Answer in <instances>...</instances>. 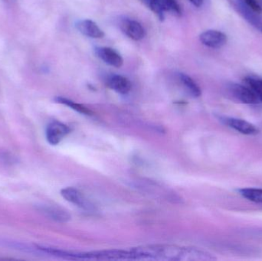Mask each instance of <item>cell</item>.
I'll use <instances>...</instances> for the list:
<instances>
[{"label": "cell", "mask_w": 262, "mask_h": 261, "mask_svg": "<svg viewBox=\"0 0 262 261\" xmlns=\"http://www.w3.org/2000/svg\"><path fill=\"white\" fill-rule=\"evenodd\" d=\"M165 12H169L175 16H181L182 10L177 0H158Z\"/></svg>", "instance_id": "cell-16"}, {"label": "cell", "mask_w": 262, "mask_h": 261, "mask_svg": "<svg viewBox=\"0 0 262 261\" xmlns=\"http://www.w3.org/2000/svg\"><path fill=\"white\" fill-rule=\"evenodd\" d=\"M107 85L117 93L127 94L130 91L131 83L126 77L119 75H112L107 78Z\"/></svg>", "instance_id": "cell-9"}, {"label": "cell", "mask_w": 262, "mask_h": 261, "mask_svg": "<svg viewBox=\"0 0 262 261\" xmlns=\"http://www.w3.org/2000/svg\"><path fill=\"white\" fill-rule=\"evenodd\" d=\"M226 34L220 31L207 30L200 35V40L204 45L212 49H220L227 42Z\"/></svg>", "instance_id": "cell-6"}, {"label": "cell", "mask_w": 262, "mask_h": 261, "mask_svg": "<svg viewBox=\"0 0 262 261\" xmlns=\"http://www.w3.org/2000/svg\"><path fill=\"white\" fill-rule=\"evenodd\" d=\"M238 8L244 18H246V19L254 27L262 32V17L260 16L259 13L254 12L253 10L247 7L244 3H241Z\"/></svg>", "instance_id": "cell-13"}, {"label": "cell", "mask_w": 262, "mask_h": 261, "mask_svg": "<svg viewBox=\"0 0 262 261\" xmlns=\"http://www.w3.org/2000/svg\"><path fill=\"white\" fill-rule=\"evenodd\" d=\"M222 122L225 125L228 126L230 128L236 130L237 132L245 135H255L258 133V128L253 124L244 120L238 119L235 117H227L223 116L220 118Z\"/></svg>", "instance_id": "cell-5"}, {"label": "cell", "mask_w": 262, "mask_h": 261, "mask_svg": "<svg viewBox=\"0 0 262 261\" xmlns=\"http://www.w3.org/2000/svg\"><path fill=\"white\" fill-rule=\"evenodd\" d=\"M242 196L251 202L262 204V188H244L238 190Z\"/></svg>", "instance_id": "cell-14"}, {"label": "cell", "mask_w": 262, "mask_h": 261, "mask_svg": "<svg viewBox=\"0 0 262 261\" xmlns=\"http://www.w3.org/2000/svg\"><path fill=\"white\" fill-rule=\"evenodd\" d=\"M70 128L58 121L50 123L46 128V139L51 145H58L69 133Z\"/></svg>", "instance_id": "cell-3"}, {"label": "cell", "mask_w": 262, "mask_h": 261, "mask_svg": "<svg viewBox=\"0 0 262 261\" xmlns=\"http://www.w3.org/2000/svg\"><path fill=\"white\" fill-rule=\"evenodd\" d=\"M242 1L243 2V3H244L247 7L253 10L254 12H257V13H261L262 8L261 6L258 4L256 0H242Z\"/></svg>", "instance_id": "cell-19"}, {"label": "cell", "mask_w": 262, "mask_h": 261, "mask_svg": "<svg viewBox=\"0 0 262 261\" xmlns=\"http://www.w3.org/2000/svg\"><path fill=\"white\" fill-rule=\"evenodd\" d=\"M148 8L151 9V11L154 12L155 15H157L160 21H163L165 18V11L162 7L158 0H142Z\"/></svg>", "instance_id": "cell-18"}, {"label": "cell", "mask_w": 262, "mask_h": 261, "mask_svg": "<svg viewBox=\"0 0 262 261\" xmlns=\"http://www.w3.org/2000/svg\"><path fill=\"white\" fill-rule=\"evenodd\" d=\"M55 101L59 104H64V105L68 106V107L72 108V110L84 115H92V112L89 109L81 104H78V103L74 102L71 100L67 99V98H61V97H58L55 98Z\"/></svg>", "instance_id": "cell-15"}, {"label": "cell", "mask_w": 262, "mask_h": 261, "mask_svg": "<svg viewBox=\"0 0 262 261\" xmlns=\"http://www.w3.org/2000/svg\"><path fill=\"white\" fill-rule=\"evenodd\" d=\"M139 260H216L213 254L200 248L172 245H150L136 248Z\"/></svg>", "instance_id": "cell-1"}, {"label": "cell", "mask_w": 262, "mask_h": 261, "mask_svg": "<svg viewBox=\"0 0 262 261\" xmlns=\"http://www.w3.org/2000/svg\"><path fill=\"white\" fill-rule=\"evenodd\" d=\"M177 78L188 94L195 98L200 97L202 93L201 89L190 77L186 74L177 73Z\"/></svg>", "instance_id": "cell-12"}, {"label": "cell", "mask_w": 262, "mask_h": 261, "mask_svg": "<svg viewBox=\"0 0 262 261\" xmlns=\"http://www.w3.org/2000/svg\"><path fill=\"white\" fill-rule=\"evenodd\" d=\"M76 28L81 34L90 38H102L104 36V32L102 29L92 20L84 19L78 21L76 23Z\"/></svg>", "instance_id": "cell-8"}, {"label": "cell", "mask_w": 262, "mask_h": 261, "mask_svg": "<svg viewBox=\"0 0 262 261\" xmlns=\"http://www.w3.org/2000/svg\"><path fill=\"white\" fill-rule=\"evenodd\" d=\"M39 211L45 216L55 222L64 223V222H69L71 219V216L67 211L61 209V208H57V207L43 205V206H40Z\"/></svg>", "instance_id": "cell-11"}, {"label": "cell", "mask_w": 262, "mask_h": 261, "mask_svg": "<svg viewBox=\"0 0 262 261\" xmlns=\"http://www.w3.org/2000/svg\"><path fill=\"white\" fill-rule=\"evenodd\" d=\"M246 85L250 87L262 103V79L248 77L245 79Z\"/></svg>", "instance_id": "cell-17"}, {"label": "cell", "mask_w": 262, "mask_h": 261, "mask_svg": "<svg viewBox=\"0 0 262 261\" xmlns=\"http://www.w3.org/2000/svg\"><path fill=\"white\" fill-rule=\"evenodd\" d=\"M95 53L98 58L112 67H121L124 64L121 55L112 48L96 47Z\"/></svg>", "instance_id": "cell-7"}, {"label": "cell", "mask_w": 262, "mask_h": 261, "mask_svg": "<svg viewBox=\"0 0 262 261\" xmlns=\"http://www.w3.org/2000/svg\"><path fill=\"white\" fill-rule=\"evenodd\" d=\"M119 27L127 37L135 41L143 39L146 35L144 29L139 21L126 17L120 20Z\"/></svg>", "instance_id": "cell-4"}, {"label": "cell", "mask_w": 262, "mask_h": 261, "mask_svg": "<svg viewBox=\"0 0 262 261\" xmlns=\"http://www.w3.org/2000/svg\"><path fill=\"white\" fill-rule=\"evenodd\" d=\"M189 1L196 7H200L203 3V0H189Z\"/></svg>", "instance_id": "cell-20"}, {"label": "cell", "mask_w": 262, "mask_h": 261, "mask_svg": "<svg viewBox=\"0 0 262 261\" xmlns=\"http://www.w3.org/2000/svg\"><path fill=\"white\" fill-rule=\"evenodd\" d=\"M61 195L66 201L80 208H86V209H90L92 208L89 202L84 199L82 193H80L76 188L72 187L63 188L61 191Z\"/></svg>", "instance_id": "cell-10"}, {"label": "cell", "mask_w": 262, "mask_h": 261, "mask_svg": "<svg viewBox=\"0 0 262 261\" xmlns=\"http://www.w3.org/2000/svg\"><path fill=\"white\" fill-rule=\"evenodd\" d=\"M228 90L234 98L243 104H256L260 102L258 97L248 86L231 84L228 87Z\"/></svg>", "instance_id": "cell-2"}]
</instances>
